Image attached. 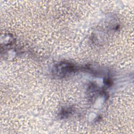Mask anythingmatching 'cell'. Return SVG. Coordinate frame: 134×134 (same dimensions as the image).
<instances>
[{
    "label": "cell",
    "mask_w": 134,
    "mask_h": 134,
    "mask_svg": "<svg viewBox=\"0 0 134 134\" xmlns=\"http://www.w3.org/2000/svg\"><path fill=\"white\" fill-rule=\"evenodd\" d=\"M75 71H76V67L74 64L67 62H62L54 66L52 72L54 75L59 77H63Z\"/></svg>",
    "instance_id": "6da1fadb"
},
{
    "label": "cell",
    "mask_w": 134,
    "mask_h": 134,
    "mask_svg": "<svg viewBox=\"0 0 134 134\" xmlns=\"http://www.w3.org/2000/svg\"><path fill=\"white\" fill-rule=\"evenodd\" d=\"M72 111L70 109H63L62 110V111L60 113V114L61 115L62 117H67L69 114H70Z\"/></svg>",
    "instance_id": "7a4b0ae2"
}]
</instances>
